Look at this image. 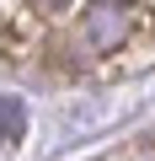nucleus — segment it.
<instances>
[{"label":"nucleus","instance_id":"1","mask_svg":"<svg viewBox=\"0 0 155 161\" xmlns=\"http://www.w3.org/2000/svg\"><path fill=\"white\" fill-rule=\"evenodd\" d=\"M150 11L144 6H123V0H96V6L80 16V43L91 54H118L134 43V27H144Z\"/></svg>","mask_w":155,"mask_h":161},{"label":"nucleus","instance_id":"2","mask_svg":"<svg viewBox=\"0 0 155 161\" xmlns=\"http://www.w3.org/2000/svg\"><path fill=\"white\" fill-rule=\"evenodd\" d=\"M27 134V108L16 97H0V140H22Z\"/></svg>","mask_w":155,"mask_h":161},{"label":"nucleus","instance_id":"3","mask_svg":"<svg viewBox=\"0 0 155 161\" xmlns=\"http://www.w3.org/2000/svg\"><path fill=\"white\" fill-rule=\"evenodd\" d=\"M32 6H38L43 16H59V11H70V6H75V0H32Z\"/></svg>","mask_w":155,"mask_h":161}]
</instances>
